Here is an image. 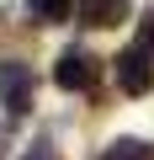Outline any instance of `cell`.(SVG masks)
<instances>
[{"label": "cell", "mask_w": 154, "mask_h": 160, "mask_svg": "<svg viewBox=\"0 0 154 160\" xmlns=\"http://www.w3.org/2000/svg\"><path fill=\"white\" fill-rule=\"evenodd\" d=\"M32 96H37L32 64H21V59L0 64V102H6V112H11V118H27V112H32Z\"/></svg>", "instance_id": "obj_1"}, {"label": "cell", "mask_w": 154, "mask_h": 160, "mask_svg": "<svg viewBox=\"0 0 154 160\" xmlns=\"http://www.w3.org/2000/svg\"><path fill=\"white\" fill-rule=\"evenodd\" d=\"M96 75H101V59H96L91 48H64L58 64H53L58 91H91V86H96Z\"/></svg>", "instance_id": "obj_2"}, {"label": "cell", "mask_w": 154, "mask_h": 160, "mask_svg": "<svg viewBox=\"0 0 154 160\" xmlns=\"http://www.w3.org/2000/svg\"><path fill=\"white\" fill-rule=\"evenodd\" d=\"M117 86H122L128 96H149V91H154L149 48H128V53H117Z\"/></svg>", "instance_id": "obj_3"}, {"label": "cell", "mask_w": 154, "mask_h": 160, "mask_svg": "<svg viewBox=\"0 0 154 160\" xmlns=\"http://www.w3.org/2000/svg\"><path fill=\"white\" fill-rule=\"evenodd\" d=\"M80 22L85 27H117V22H128V0H80Z\"/></svg>", "instance_id": "obj_4"}, {"label": "cell", "mask_w": 154, "mask_h": 160, "mask_svg": "<svg viewBox=\"0 0 154 160\" xmlns=\"http://www.w3.org/2000/svg\"><path fill=\"white\" fill-rule=\"evenodd\" d=\"M101 160H154V144H143V139H117Z\"/></svg>", "instance_id": "obj_5"}, {"label": "cell", "mask_w": 154, "mask_h": 160, "mask_svg": "<svg viewBox=\"0 0 154 160\" xmlns=\"http://www.w3.org/2000/svg\"><path fill=\"white\" fill-rule=\"evenodd\" d=\"M27 6H32L37 22H64V16L74 11V0H27Z\"/></svg>", "instance_id": "obj_6"}, {"label": "cell", "mask_w": 154, "mask_h": 160, "mask_svg": "<svg viewBox=\"0 0 154 160\" xmlns=\"http://www.w3.org/2000/svg\"><path fill=\"white\" fill-rule=\"evenodd\" d=\"M21 160H64L58 149H53V139H37V144H27V155Z\"/></svg>", "instance_id": "obj_7"}, {"label": "cell", "mask_w": 154, "mask_h": 160, "mask_svg": "<svg viewBox=\"0 0 154 160\" xmlns=\"http://www.w3.org/2000/svg\"><path fill=\"white\" fill-rule=\"evenodd\" d=\"M138 48H154V11H143L138 22Z\"/></svg>", "instance_id": "obj_8"}, {"label": "cell", "mask_w": 154, "mask_h": 160, "mask_svg": "<svg viewBox=\"0 0 154 160\" xmlns=\"http://www.w3.org/2000/svg\"><path fill=\"white\" fill-rule=\"evenodd\" d=\"M0 149H6V128H0Z\"/></svg>", "instance_id": "obj_9"}]
</instances>
